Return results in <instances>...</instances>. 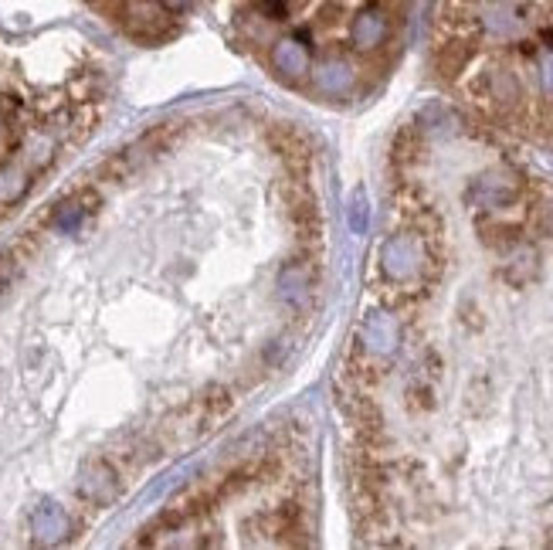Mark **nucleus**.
I'll return each instance as SVG.
<instances>
[{"mask_svg": "<svg viewBox=\"0 0 553 550\" xmlns=\"http://www.w3.org/2000/svg\"><path fill=\"white\" fill-rule=\"evenodd\" d=\"M380 269L391 282H411L418 279L421 269H425V245H421L418 235H391L384 245H380Z\"/></svg>", "mask_w": 553, "mask_h": 550, "instance_id": "obj_1", "label": "nucleus"}, {"mask_svg": "<svg viewBox=\"0 0 553 550\" xmlns=\"http://www.w3.org/2000/svg\"><path fill=\"white\" fill-rule=\"evenodd\" d=\"M360 340H364V347L374 357H391L397 350V343H401V326H397V320L391 313L374 309V313L364 316V326H360Z\"/></svg>", "mask_w": 553, "mask_h": 550, "instance_id": "obj_2", "label": "nucleus"}, {"mask_svg": "<svg viewBox=\"0 0 553 550\" xmlns=\"http://www.w3.org/2000/svg\"><path fill=\"white\" fill-rule=\"evenodd\" d=\"M123 24L140 38H153V34H163L170 28V11L160 0H126Z\"/></svg>", "mask_w": 553, "mask_h": 550, "instance_id": "obj_3", "label": "nucleus"}, {"mask_svg": "<svg viewBox=\"0 0 553 550\" xmlns=\"http://www.w3.org/2000/svg\"><path fill=\"white\" fill-rule=\"evenodd\" d=\"M272 68L282 75L285 82H299L309 75L313 68V55H309V45L302 38H279L272 45Z\"/></svg>", "mask_w": 553, "mask_h": 550, "instance_id": "obj_4", "label": "nucleus"}, {"mask_svg": "<svg viewBox=\"0 0 553 550\" xmlns=\"http://www.w3.org/2000/svg\"><path fill=\"white\" fill-rule=\"evenodd\" d=\"M309 72H313V89L319 96H330V99L347 96V92H353V85H357V68L347 58H326L316 68H309Z\"/></svg>", "mask_w": 553, "mask_h": 550, "instance_id": "obj_5", "label": "nucleus"}, {"mask_svg": "<svg viewBox=\"0 0 553 550\" xmlns=\"http://www.w3.org/2000/svg\"><path fill=\"white\" fill-rule=\"evenodd\" d=\"M68 530H72V520H68V513H65V506H58V503H38L34 506V513H31V537H34V544H62V540L68 537Z\"/></svg>", "mask_w": 553, "mask_h": 550, "instance_id": "obj_6", "label": "nucleus"}, {"mask_svg": "<svg viewBox=\"0 0 553 550\" xmlns=\"http://www.w3.org/2000/svg\"><path fill=\"white\" fill-rule=\"evenodd\" d=\"M479 24L482 31L489 34V38H516V34H523L526 28V17L516 4H509V0H492V4H486L479 11Z\"/></svg>", "mask_w": 553, "mask_h": 550, "instance_id": "obj_7", "label": "nucleus"}, {"mask_svg": "<svg viewBox=\"0 0 553 550\" xmlns=\"http://www.w3.org/2000/svg\"><path fill=\"white\" fill-rule=\"evenodd\" d=\"M387 34H391V21H387V14L380 11V7H364V11L353 14L350 21V41L357 51H374L387 41Z\"/></svg>", "mask_w": 553, "mask_h": 550, "instance_id": "obj_8", "label": "nucleus"}, {"mask_svg": "<svg viewBox=\"0 0 553 550\" xmlns=\"http://www.w3.org/2000/svg\"><path fill=\"white\" fill-rule=\"evenodd\" d=\"M79 493L95 506H106L119 496V479L106 462H92L79 479Z\"/></svg>", "mask_w": 553, "mask_h": 550, "instance_id": "obj_9", "label": "nucleus"}, {"mask_svg": "<svg viewBox=\"0 0 553 550\" xmlns=\"http://www.w3.org/2000/svg\"><path fill=\"white\" fill-rule=\"evenodd\" d=\"M279 299L289 306H306L309 296H313V275H309L306 265L299 262H289L285 269L279 272Z\"/></svg>", "mask_w": 553, "mask_h": 550, "instance_id": "obj_10", "label": "nucleus"}, {"mask_svg": "<svg viewBox=\"0 0 553 550\" xmlns=\"http://www.w3.org/2000/svg\"><path fill=\"white\" fill-rule=\"evenodd\" d=\"M513 194H516V184L503 170H492V174L475 180V197H479L482 208H503L506 201H513Z\"/></svg>", "mask_w": 553, "mask_h": 550, "instance_id": "obj_11", "label": "nucleus"}, {"mask_svg": "<svg viewBox=\"0 0 553 550\" xmlns=\"http://www.w3.org/2000/svg\"><path fill=\"white\" fill-rule=\"evenodd\" d=\"M482 82H486V96L496 99V102H520L523 96V85L516 79L513 68H489L486 75H482Z\"/></svg>", "mask_w": 553, "mask_h": 550, "instance_id": "obj_12", "label": "nucleus"}, {"mask_svg": "<svg viewBox=\"0 0 553 550\" xmlns=\"http://www.w3.org/2000/svg\"><path fill=\"white\" fill-rule=\"evenodd\" d=\"M28 170L17 167V163H7V167H0V204H14L17 197H24L28 191Z\"/></svg>", "mask_w": 553, "mask_h": 550, "instance_id": "obj_13", "label": "nucleus"}, {"mask_svg": "<svg viewBox=\"0 0 553 550\" xmlns=\"http://www.w3.org/2000/svg\"><path fill=\"white\" fill-rule=\"evenodd\" d=\"M347 225L353 235H367L370 228V201H367V191H353L350 201H347Z\"/></svg>", "mask_w": 553, "mask_h": 550, "instance_id": "obj_14", "label": "nucleus"}, {"mask_svg": "<svg viewBox=\"0 0 553 550\" xmlns=\"http://www.w3.org/2000/svg\"><path fill=\"white\" fill-rule=\"evenodd\" d=\"M82 221H85V208H82V204H75V201H68V204H62V208L55 211V228L65 231V235L79 231Z\"/></svg>", "mask_w": 553, "mask_h": 550, "instance_id": "obj_15", "label": "nucleus"}, {"mask_svg": "<svg viewBox=\"0 0 553 550\" xmlns=\"http://www.w3.org/2000/svg\"><path fill=\"white\" fill-rule=\"evenodd\" d=\"M537 82H540V89L547 92V96H553V48L540 51V58H537Z\"/></svg>", "mask_w": 553, "mask_h": 550, "instance_id": "obj_16", "label": "nucleus"}, {"mask_svg": "<svg viewBox=\"0 0 553 550\" xmlns=\"http://www.w3.org/2000/svg\"><path fill=\"white\" fill-rule=\"evenodd\" d=\"M258 17H265V21H285L289 17V0H258Z\"/></svg>", "mask_w": 553, "mask_h": 550, "instance_id": "obj_17", "label": "nucleus"}, {"mask_svg": "<svg viewBox=\"0 0 553 550\" xmlns=\"http://www.w3.org/2000/svg\"><path fill=\"white\" fill-rule=\"evenodd\" d=\"M160 4L167 7L170 14H174V11H187V7L194 4V0H160Z\"/></svg>", "mask_w": 553, "mask_h": 550, "instance_id": "obj_18", "label": "nucleus"}]
</instances>
